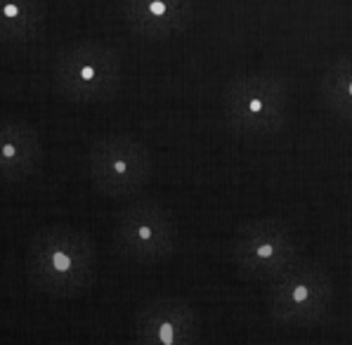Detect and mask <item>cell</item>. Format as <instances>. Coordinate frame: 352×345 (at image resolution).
<instances>
[{
    "instance_id": "12",
    "label": "cell",
    "mask_w": 352,
    "mask_h": 345,
    "mask_svg": "<svg viewBox=\"0 0 352 345\" xmlns=\"http://www.w3.org/2000/svg\"><path fill=\"white\" fill-rule=\"evenodd\" d=\"M319 95L333 116L352 123V55L336 59L324 71Z\"/></svg>"
},
{
    "instance_id": "11",
    "label": "cell",
    "mask_w": 352,
    "mask_h": 345,
    "mask_svg": "<svg viewBox=\"0 0 352 345\" xmlns=\"http://www.w3.org/2000/svg\"><path fill=\"white\" fill-rule=\"evenodd\" d=\"M47 10L43 0H0V36L3 43L29 45L41 38Z\"/></svg>"
},
{
    "instance_id": "8",
    "label": "cell",
    "mask_w": 352,
    "mask_h": 345,
    "mask_svg": "<svg viewBox=\"0 0 352 345\" xmlns=\"http://www.w3.org/2000/svg\"><path fill=\"white\" fill-rule=\"evenodd\" d=\"M199 336L197 310L177 296H156L135 312L133 338L142 345H194Z\"/></svg>"
},
{
    "instance_id": "7",
    "label": "cell",
    "mask_w": 352,
    "mask_h": 345,
    "mask_svg": "<svg viewBox=\"0 0 352 345\" xmlns=\"http://www.w3.org/2000/svg\"><path fill=\"white\" fill-rule=\"evenodd\" d=\"M270 289V315L281 326L312 329L329 315L333 282L315 263H296L289 272L274 279Z\"/></svg>"
},
{
    "instance_id": "10",
    "label": "cell",
    "mask_w": 352,
    "mask_h": 345,
    "mask_svg": "<svg viewBox=\"0 0 352 345\" xmlns=\"http://www.w3.org/2000/svg\"><path fill=\"white\" fill-rule=\"evenodd\" d=\"M121 17L140 38L166 41L192 24L194 0H121Z\"/></svg>"
},
{
    "instance_id": "2",
    "label": "cell",
    "mask_w": 352,
    "mask_h": 345,
    "mask_svg": "<svg viewBox=\"0 0 352 345\" xmlns=\"http://www.w3.org/2000/svg\"><path fill=\"white\" fill-rule=\"evenodd\" d=\"M52 88L74 104H102L123 88V57L100 41L62 47L52 62Z\"/></svg>"
},
{
    "instance_id": "3",
    "label": "cell",
    "mask_w": 352,
    "mask_h": 345,
    "mask_svg": "<svg viewBox=\"0 0 352 345\" xmlns=\"http://www.w3.org/2000/svg\"><path fill=\"white\" fill-rule=\"evenodd\" d=\"M289 104V83L274 74H241L223 90L225 123L241 137H267L281 131Z\"/></svg>"
},
{
    "instance_id": "5",
    "label": "cell",
    "mask_w": 352,
    "mask_h": 345,
    "mask_svg": "<svg viewBox=\"0 0 352 345\" xmlns=\"http://www.w3.org/2000/svg\"><path fill=\"white\" fill-rule=\"evenodd\" d=\"M230 256L236 274L248 282H274L300 263L294 230L279 218H253L239 225Z\"/></svg>"
},
{
    "instance_id": "1",
    "label": "cell",
    "mask_w": 352,
    "mask_h": 345,
    "mask_svg": "<svg viewBox=\"0 0 352 345\" xmlns=\"http://www.w3.org/2000/svg\"><path fill=\"white\" fill-rule=\"evenodd\" d=\"M97 253L88 232L69 225L38 230L26 251V277L38 293L76 298L95 282Z\"/></svg>"
},
{
    "instance_id": "6",
    "label": "cell",
    "mask_w": 352,
    "mask_h": 345,
    "mask_svg": "<svg viewBox=\"0 0 352 345\" xmlns=\"http://www.w3.org/2000/svg\"><path fill=\"white\" fill-rule=\"evenodd\" d=\"M154 159L142 140L126 133L102 135L88 152V177L102 197L128 199L149 185Z\"/></svg>"
},
{
    "instance_id": "13",
    "label": "cell",
    "mask_w": 352,
    "mask_h": 345,
    "mask_svg": "<svg viewBox=\"0 0 352 345\" xmlns=\"http://www.w3.org/2000/svg\"><path fill=\"white\" fill-rule=\"evenodd\" d=\"M0 45H3V36H0Z\"/></svg>"
},
{
    "instance_id": "9",
    "label": "cell",
    "mask_w": 352,
    "mask_h": 345,
    "mask_svg": "<svg viewBox=\"0 0 352 345\" xmlns=\"http://www.w3.org/2000/svg\"><path fill=\"white\" fill-rule=\"evenodd\" d=\"M45 159L41 133L24 118H0V182L19 185L38 175Z\"/></svg>"
},
{
    "instance_id": "4",
    "label": "cell",
    "mask_w": 352,
    "mask_h": 345,
    "mask_svg": "<svg viewBox=\"0 0 352 345\" xmlns=\"http://www.w3.org/2000/svg\"><path fill=\"white\" fill-rule=\"evenodd\" d=\"M113 251L130 263L159 265L175 256L180 230L164 203L154 199H135L113 220Z\"/></svg>"
}]
</instances>
